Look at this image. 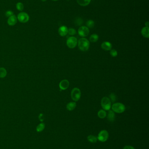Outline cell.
Returning <instances> with one entry per match:
<instances>
[{"label":"cell","instance_id":"obj_1","mask_svg":"<svg viewBox=\"0 0 149 149\" xmlns=\"http://www.w3.org/2000/svg\"><path fill=\"white\" fill-rule=\"evenodd\" d=\"M77 44L79 49L83 51H88L90 47L89 41L85 38H80Z\"/></svg>","mask_w":149,"mask_h":149},{"label":"cell","instance_id":"obj_2","mask_svg":"<svg viewBox=\"0 0 149 149\" xmlns=\"http://www.w3.org/2000/svg\"><path fill=\"white\" fill-rule=\"evenodd\" d=\"M112 108L113 111L118 113H122L126 110L124 105L120 102H117L113 104Z\"/></svg>","mask_w":149,"mask_h":149},{"label":"cell","instance_id":"obj_3","mask_svg":"<svg viewBox=\"0 0 149 149\" xmlns=\"http://www.w3.org/2000/svg\"><path fill=\"white\" fill-rule=\"evenodd\" d=\"M101 107L105 110H109L111 108V101L109 98L104 97L101 99Z\"/></svg>","mask_w":149,"mask_h":149},{"label":"cell","instance_id":"obj_4","mask_svg":"<svg viewBox=\"0 0 149 149\" xmlns=\"http://www.w3.org/2000/svg\"><path fill=\"white\" fill-rule=\"evenodd\" d=\"M71 97L74 101H78L81 97V91L78 88H74L72 90L71 92Z\"/></svg>","mask_w":149,"mask_h":149},{"label":"cell","instance_id":"obj_5","mask_svg":"<svg viewBox=\"0 0 149 149\" xmlns=\"http://www.w3.org/2000/svg\"><path fill=\"white\" fill-rule=\"evenodd\" d=\"M77 39L74 37H71L67 39V45L68 47L70 49H74L77 44Z\"/></svg>","mask_w":149,"mask_h":149},{"label":"cell","instance_id":"obj_6","mask_svg":"<svg viewBox=\"0 0 149 149\" xmlns=\"http://www.w3.org/2000/svg\"><path fill=\"white\" fill-rule=\"evenodd\" d=\"M109 134L108 131L105 130H101L98 135L97 139L102 142H105L109 138Z\"/></svg>","mask_w":149,"mask_h":149},{"label":"cell","instance_id":"obj_7","mask_svg":"<svg viewBox=\"0 0 149 149\" xmlns=\"http://www.w3.org/2000/svg\"><path fill=\"white\" fill-rule=\"evenodd\" d=\"M17 19L20 22L26 23L29 20V17L28 14L25 12H21L18 15Z\"/></svg>","mask_w":149,"mask_h":149},{"label":"cell","instance_id":"obj_8","mask_svg":"<svg viewBox=\"0 0 149 149\" xmlns=\"http://www.w3.org/2000/svg\"><path fill=\"white\" fill-rule=\"evenodd\" d=\"M79 35L82 37H85L88 36L89 34V29L87 27H80L78 30Z\"/></svg>","mask_w":149,"mask_h":149},{"label":"cell","instance_id":"obj_9","mask_svg":"<svg viewBox=\"0 0 149 149\" xmlns=\"http://www.w3.org/2000/svg\"><path fill=\"white\" fill-rule=\"evenodd\" d=\"M69 85L70 83L69 81L67 79H64L60 82L59 84V88L61 89V90H64L68 89L69 86Z\"/></svg>","mask_w":149,"mask_h":149},{"label":"cell","instance_id":"obj_10","mask_svg":"<svg viewBox=\"0 0 149 149\" xmlns=\"http://www.w3.org/2000/svg\"><path fill=\"white\" fill-rule=\"evenodd\" d=\"M68 29L65 26H62L59 28L58 30V33L62 37L65 36L68 34Z\"/></svg>","mask_w":149,"mask_h":149},{"label":"cell","instance_id":"obj_11","mask_svg":"<svg viewBox=\"0 0 149 149\" xmlns=\"http://www.w3.org/2000/svg\"><path fill=\"white\" fill-rule=\"evenodd\" d=\"M17 17L15 15L9 17L8 20V23L10 26H14L17 22Z\"/></svg>","mask_w":149,"mask_h":149},{"label":"cell","instance_id":"obj_12","mask_svg":"<svg viewBox=\"0 0 149 149\" xmlns=\"http://www.w3.org/2000/svg\"><path fill=\"white\" fill-rule=\"evenodd\" d=\"M101 47L105 51H110L112 49V45L109 42H105L101 44Z\"/></svg>","mask_w":149,"mask_h":149},{"label":"cell","instance_id":"obj_13","mask_svg":"<svg viewBox=\"0 0 149 149\" xmlns=\"http://www.w3.org/2000/svg\"><path fill=\"white\" fill-rule=\"evenodd\" d=\"M142 35L146 38H149V27H145L142 28L141 30Z\"/></svg>","mask_w":149,"mask_h":149},{"label":"cell","instance_id":"obj_14","mask_svg":"<svg viewBox=\"0 0 149 149\" xmlns=\"http://www.w3.org/2000/svg\"><path fill=\"white\" fill-rule=\"evenodd\" d=\"M76 104L75 102H71L67 105V109L69 111H72L76 107Z\"/></svg>","mask_w":149,"mask_h":149},{"label":"cell","instance_id":"obj_15","mask_svg":"<svg viewBox=\"0 0 149 149\" xmlns=\"http://www.w3.org/2000/svg\"><path fill=\"white\" fill-rule=\"evenodd\" d=\"M108 119L110 122H113L115 120V114L112 110H110L108 114Z\"/></svg>","mask_w":149,"mask_h":149},{"label":"cell","instance_id":"obj_16","mask_svg":"<svg viewBox=\"0 0 149 149\" xmlns=\"http://www.w3.org/2000/svg\"><path fill=\"white\" fill-rule=\"evenodd\" d=\"M77 3L81 6L88 5L91 1V0H76Z\"/></svg>","mask_w":149,"mask_h":149},{"label":"cell","instance_id":"obj_17","mask_svg":"<svg viewBox=\"0 0 149 149\" xmlns=\"http://www.w3.org/2000/svg\"><path fill=\"white\" fill-rule=\"evenodd\" d=\"M106 112L103 110H100L97 113L98 116L101 119L105 118L106 116Z\"/></svg>","mask_w":149,"mask_h":149},{"label":"cell","instance_id":"obj_18","mask_svg":"<svg viewBox=\"0 0 149 149\" xmlns=\"http://www.w3.org/2000/svg\"><path fill=\"white\" fill-rule=\"evenodd\" d=\"M98 38H99V37L98 36V35L97 34H92L91 35L89 38V40L90 42H96L98 41Z\"/></svg>","mask_w":149,"mask_h":149},{"label":"cell","instance_id":"obj_19","mask_svg":"<svg viewBox=\"0 0 149 149\" xmlns=\"http://www.w3.org/2000/svg\"><path fill=\"white\" fill-rule=\"evenodd\" d=\"M97 139L95 136L93 135H89L88 137V140L92 143H95L97 141Z\"/></svg>","mask_w":149,"mask_h":149},{"label":"cell","instance_id":"obj_20","mask_svg":"<svg viewBox=\"0 0 149 149\" xmlns=\"http://www.w3.org/2000/svg\"><path fill=\"white\" fill-rule=\"evenodd\" d=\"M7 75V71L4 68H0V78H3Z\"/></svg>","mask_w":149,"mask_h":149},{"label":"cell","instance_id":"obj_21","mask_svg":"<svg viewBox=\"0 0 149 149\" xmlns=\"http://www.w3.org/2000/svg\"><path fill=\"white\" fill-rule=\"evenodd\" d=\"M45 126L44 123H40L37 127V131L38 132H40L42 131V130H43L45 128Z\"/></svg>","mask_w":149,"mask_h":149},{"label":"cell","instance_id":"obj_22","mask_svg":"<svg viewBox=\"0 0 149 149\" xmlns=\"http://www.w3.org/2000/svg\"><path fill=\"white\" fill-rule=\"evenodd\" d=\"M24 5L21 2H18L16 4V8L19 11H22L24 9Z\"/></svg>","mask_w":149,"mask_h":149},{"label":"cell","instance_id":"obj_23","mask_svg":"<svg viewBox=\"0 0 149 149\" xmlns=\"http://www.w3.org/2000/svg\"><path fill=\"white\" fill-rule=\"evenodd\" d=\"M87 25L89 28H92L94 27V22L93 20H89L87 22Z\"/></svg>","mask_w":149,"mask_h":149},{"label":"cell","instance_id":"obj_24","mask_svg":"<svg viewBox=\"0 0 149 149\" xmlns=\"http://www.w3.org/2000/svg\"><path fill=\"white\" fill-rule=\"evenodd\" d=\"M109 99H110V100H111V101L113 102H114L116 100V96L114 93H112L109 95Z\"/></svg>","mask_w":149,"mask_h":149},{"label":"cell","instance_id":"obj_25","mask_svg":"<svg viewBox=\"0 0 149 149\" xmlns=\"http://www.w3.org/2000/svg\"><path fill=\"white\" fill-rule=\"evenodd\" d=\"M68 33L71 35H74L76 34V31L74 28H69L68 31Z\"/></svg>","mask_w":149,"mask_h":149},{"label":"cell","instance_id":"obj_26","mask_svg":"<svg viewBox=\"0 0 149 149\" xmlns=\"http://www.w3.org/2000/svg\"><path fill=\"white\" fill-rule=\"evenodd\" d=\"M110 55L113 57H115L117 55H118V52L116 50H115V49H113V50H111V51L110 52Z\"/></svg>","mask_w":149,"mask_h":149},{"label":"cell","instance_id":"obj_27","mask_svg":"<svg viewBox=\"0 0 149 149\" xmlns=\"http://www.w3.org/2000/svg\"><path fill=\"white\" fill-rule=\"evenodd\" d=\"M75 23H76V24L77 25L80 26V25H82V23H83V21L80 18H78L76 20Z\"/></svg>","mask_w":149,"mask_h":149},{"label":"cell","instance_id":"obj_28","mask_svg":"<svg viewBox=\"0 0 149 149\" xmlns=\"http://www.w3.org/2000/svg\"><path fill=\"white\" fill-rule=\"evenodd\" d=\"M13 12L11 11H8L6 12L5 13V15L6 17H9L12 16V15H14Z\"/></svg>","mask_w":149,"mask_h":149},{"label":"cell","instance_id":"obj_29","mask_svg":"<svg viewBox=\"0 0 149 149\" xmlns=\"http://www.w3.org/2000/svg\"><path fill=\"white\" fill-rule=\"evenodd\" d=\"M123 149H135V148L131 146H126L124 147Z\"/></svg>","mask_w":149,"mask_h":149},{"label":"cell","instance_id":"obj_30","mask_svg":"<svg viewBox=\"0 0 149 149\" xmlns=\"http://www.w3.org/2000/svg\"><path fill=\"white\" fill-rule=\"evenodd\" d=\"M149 22H148V21H147V22L145 23L146 27H149Z\"/></svg>","mask_w":149,"mask_h":149},{"label":"cell","instance_id":"obj_31","mask_svg":"<svg viewBox=\"0 0 149 149\" xmlns=\"http://www.w3.org/2000/svg\"><path fill=\"white\" fill-rule=\"evenodd\" d=\"M42 0V1H46V0Z\"/></svg>","mask_w":149,"mask_h":149},{"label":"cell","instance_id":"obj_32","mask_svg":"<svg viewBox=\"0 0 149 149\" xmlns=\"http://www.w3.org/2000/svg\"><path fill=\"white\" fill-rule=\"evenodd\" d=\"M53 1H57L58 0H52Z\"/></svg>","mask_w":149,"mask_h":149},{"label":"cell","instance_id":"obj_33","mask_svg":"<svg viewBox=\"0 0 149 149\" xmlns=\"http://www.w3.org/2000/svg\"></svg>","mask_w":149,"mask_h":149}]
</instances>
